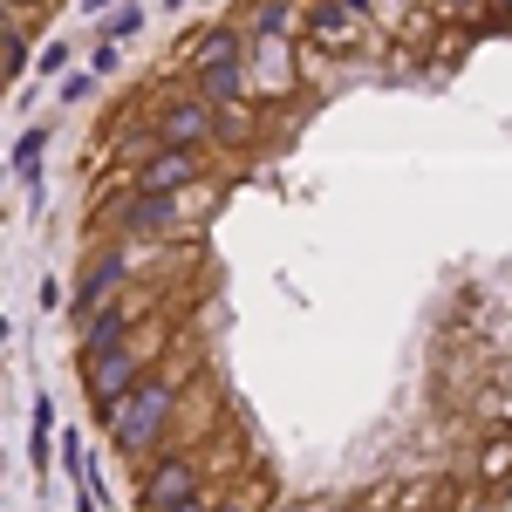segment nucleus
Wrapping results in <instances>:
<instances>
[{
  "mask_svg": "<svg viewBox=\"0 0 512 512\" xmlns=\"http://www.w3.org/2000/svg\"><path fill=\"white\" fill-rule=\"evenodd\" d=\"M171 410H178V383H171V376H144V383L103 417V424H110V444H117L123 458H151L164 424H171Z\"/></svg>",
  "mask_w": 512,
  "mask_h": 512,
  "instance_id": "obj_1",
  "label": "nucleus"
},
{
  "mask_svg": "<svg viewBox=\"0 0 512 512\" xmlns=\"http://www.w3.org/2000/svg\"><path fill=\"white\" fill-rule=\"evenodd\" d=\"M164 349V328H151L144 342L130 335V342H117L110 355H96V362H82V383H89V403H96V417H110L123 396L137 390L144 376H151V362H158Z\"/></svg>",
  "mask_w": 512,
  "mask_h": 512,
  "instance_id": "obj_2",
  "label": "nucleus"
},
{
  "mask_svg": "<svg viewBox=\"0 0 512 512\" xmlns=\"http://www.w3.org/2000/svg\"><path fill=\"white\" fill-rule=\"evenodd\" d=\"M137 301H103V308H89V315L76 321V355L82 362H96V355H110L117 342H130V328H137Z\"/></svg>",
  "mask_w": 512,
  "mask_h": 512,
  "instance_id": "obj_3",
  "label": "nucleus"
},
{
  "mask_svg": "<svg viewBox=\"0 0 512 512\" xmlns=\"http://www.w3.org/2000/svg\"><path fill=\"white\" fill-rule=\"evenodd\" d=\"M158 137H164V144H185V151L212 144V137H219L212 96H178V103H164V110H158Z\"/></svg>",
  "mask_w": 512,
  "mask_h": 512,
  "instance_id": "obj_4",
  "label": "nucleus"
},
{
  "mask_svg": "<svg viewBox=\"0 0 512 512\" xmlns=\"http://www.w3.org/2000/svg\"><path fill=\"white\" fill-rule=\"evenodd\" d=\"M171 219H178V192H144L137 185V192H123L110 205V226L117 233H164Z\"/></svg>",
  "mask_w": 512,
  "mask_h": 512,
  "instance_id": "obj_5",
  "label": "nucleus"
},
{
  "mask_svg": "<svg viewBox=\"0 0 512 512\" xmlns=\"http://www.w3.org/2000/svg\"><path fill=\"white\" fill-rule=\"evenodd\" d=\"M198 492V465L192 458H158L151 478H144V512H171Z\"/></svg>",
  "mask_w": 512,
  "mask_h": 512,
  "instance_id": "obj_6",
  "label": "nucleus"
},
{
  "mask_svg": "<svg viewBox=\"0 0 512 512\" xmlns=\"http://www.w3.org/2000/svg\"><path fill=\"white\" fill-rule=\"evenodd\" d=\"M123 274H130V246H110V253H96L89 260V274L76 280V321L89 315V308H103L110 294L123 287Z\"/></svg>",
  "mask_w": 512,
  "mask_h": 512,
  "instance_id": "obj_7",
  "label": "nucleus"
},
{
  "mask_svg": "<svg viewBox=\"0 0 512 512\" xmlns=\"http://www.w3.org/2000/svg\"><path fill=\"white\" fill-rule=\"evenodd\" d=\"M192 178H198V151H185V144H164V151H151V158L137 164L144 192H185Z\"/></svg>",
  "mask_w": 512,
  "mask_h": 512,
  "instance_id": "obj_8",
  "label": "nucleus"
},
{
  "mask_svg": "<svg viewBox=\"0 0 512 512\" xmlns=\"http://www.w3.org/2000/svg\"><path fill=\"white\" fill-rule=\"evenodd\" d=\"M246 89H253V69H246V55L219 62V69H198V96H212V103H246Z\"/></svg>",
  "mask_w": 512,
  "mask_h": 512,
  "instance_id": "obj_9",
  "label": "nucleus"
},
{
  "mask_svg": "<svg viewBox=\"0 0 512 512\" xmlns=\"http://www.w3.org/2000/svg\"><path fill=\"white\" fill-rule=\"evenodd\" d=\"M287 21H294V7H287V0H267V7H260V14H253V48H280V41H287Z\"/></svg>",
  "mask_w": 512,
  "mask_h": 512,
  "instance_id": "obj_10",
  "label": "nucleus"
},
{
  "mask_svg": "<svg viewBox=\"0 0 512 512\" xmlns=\"http://www.w3.org/2000/svg\"><path fill=\"white\" fill-rule=\"evenodd\" d=\"M41 151H48V130H41V123H28V130H21V137H14V178H28V192H35Z\"/></svg>",
  "mask_w": 512,
  "mask_h": 512,
  "instance_id": "obj_11",
  "label": "nucleus"
},
{
  "mask_svg": "<svg viewBox=\"0 0 512 512\" xmlns=\"http://www.w3.org/2000/svg\"><path fill=\"white\" fill-rule=\"evenodd\" d=\"M349 21H362L349 0H315V35L321 41H349Z\"/></svg>",
  "mask_w": 512,
  "mask_h": 512,
  "instance_id": "obj_12",
  "label": "nucleus"
},
{
  "mask_svg": "<svg viewBox=\"0 0 512 512\" xmlns=\"http://www.w3.org/2000/svg\"><path fill=\"white\" fill-rule=\"evenodd\" d=\"M233 55H239V28H212V35L198 41L192 69H219V62H233Z\"/></svg>",
  "mask_w": 512,
  "mask_h": 512,
  "instance_id": "obj_13",
  "label": "nucleus"
},
{
  "mask_svg": "<svg viewBox=\"0 0 512 512\" xmlns=\"http://www.w3.org/2000/svg\"><path fill=\"white\" fill-rule=\"evenodd\" d=\"M48 431H55V403L41 396V403H35V451H28V465H35V472L48 465Z\"/></svg>",
  "mask_w": 512,
  "mask_h": 512,
  "instance_id": "obj_14",
  "label": "nucleus"
},
{
  "mask_svg": "<svg viewBox=\"0 0 512 512\" xmlns=\"http://www.w3.org/2000/svg\"><path fill=\"white\" fill-rule=\"evenodd\" d=\"M144 35V7H123V14H110V28H103V41H137Z\"/></svg>",
  "mask_w": 512,
  "mask_h": 512,
  "instance_id": "obj_15",
  "label": "nucleus"
},
{
  "mask_svg": "<svg viewBox=\"0 0 512 512\" xmlns=\"http://www.w3.org/2000/svg\"><path fill=\"white\" fill-rule=\"evenodd\" d=\"M89 89H96V69H76V76H62V89H55V96H62V103H82Z\"/></svg>",
  "mask_w": 512,
  "mask_h": 512,
  "instance_id": "obj_16",
  "label": "nucleus"
},
{
  "mask_svg": "<svg viewBox=\"0 0 512 512\" xmlns=\"http://www.w3.org/2000/svg\"><path fill=\"white\" fill-rule=\"evenodd\" d=\"M62 69H69V41H48L41 48V76H62Z\"/></svg>",
  "mask_w": 512,
  "mask_h": 512,
  "instance_id": "obj_17",
  "label": "nucleus"
},
{
  "mask_svg": "<svg viewBox=\"0 0 512 512\" xmlns=\"http://www.w3.org/2000/svg\"><path fill=\"white\" fill-rule=\"evenodd\" d=\"M444 14H465V21H485V14H492V0H444Z\"/></svg>",
  "mask_w": 512,
  "mask_h": 512,
  "instance_id": "obj_18",
  "label": "nucleus"
},
{
  "mask_svg": "<svg viewBox=\"0 0 512 512\" xmlns=\"http://www.w3.org/2000/svg\"><path fill=\"white\" fill-rule=\"evenodd\" d=\"M485 28H512V0H492V14H485Z\"/></svg>",
  "mask_w": 512,
  "mask_h": 512,
  "instance_id": "obj_19",
  "label": "nucleus"
},
{
  "mask_svg": "<svg viewBox=\"0 0 512 512\" xmlns=\"http://www.w3.org/2000/svg\"><path fill=\"white\" fill-rule=\"evenodd\" d=\"M103 7H117V0H82V14H103Z\"/></svg>",
  "mask_w": 512,
  "mask_h": 512,
  "instance_id": "obj_20",
  "label": "nucleus"
},
{
  "mask_svg": "<svg viewBox=\"0 0 512 512\" xmlns=\"http://www.w3.org/2000/svg\"><path fill=\"white\" fill-rule=\"evenodd\" d=\"M76 512H96V499H89V492H76Z\"/></svg>",
  "mask_w": 512,
  "mask_h": 512,
  "instance_id": "obj_21",
  "label": "nucleus"
},
{
  "mask_svg": "<svg viewBox=\"0 0 512 512\" xmlns=\"http://www.w3.org/2000/svg\"><path fill=\"white\" fill-rule=\"evenodd\" d=\"M219 512H253V506H246V499H233V506H219Z\"/></svg>",
  "mask_w": 512,
  "mask_h": 512,
  "instance_id": "obj_22",
  "label": "nucleus"
},
{
  "mask_svg": "<svg viewBox=\"0 0 512 512\" xmlns=\"http://www.w3.org/2000/svg\"><path fill=\"white\" fill-rule=\"evenodd\" d=\"M7 7H21V0H7Z\"/></svg>",
  "mask_w": 512,
  "mask_h": 512,
  "instance_id": "obj_23",
  "label": "nucleus"
}]
</instances>
